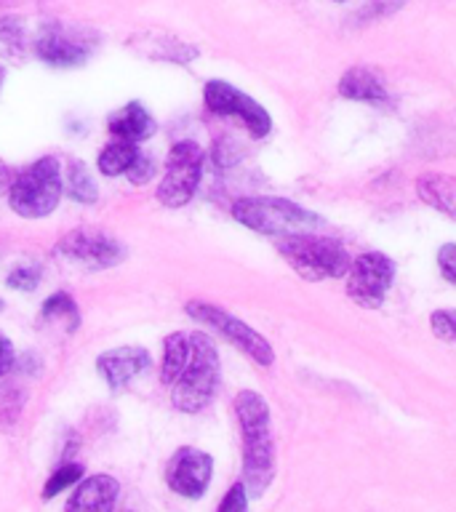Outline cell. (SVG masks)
Returning <instances> with one entry per match:
<instances>
[{"mask_svg":"<svg viewBox=\"0 0 456 512\" xmlns=\"http://www.w3.org/2000/svg\"><path fill=\"white\" fill-rule=\"evenodd\" d=\"M235 416L243 438V478L246 488L264 494L275 478V440L270 430V406L259 392L243 390L235 398Z\"/></svg>","mask_w":456,"mask_h":512,"instance_id":"cell-1","label":"cell"},{"mask_svg":"<svg viewBox=\"0 0 456 512\" xmlns=\"http://www.w3.org/2000/svg\"><path fill=\"white\" fill-rule=\"evenodd\" d=\"M219 387V352L206 334H190V358L171 384V400L184 414H198Z\"/></svg>","mask_w":456,"mask_h":512,"instance_id":"cell-2","label":"cell"},{"mask_svg":"<svg viewBox=\"0 0 456 512\" xmlns=\"http://www.w3.org/2000/svg\"><path fill=\"white\" fill-rule=\"evenodd\" d=\"M280 256L286 259L294 272H299L304 280H334L344 278L350 267V254L336 238L328 235H315V232H299L278 240Z\"/></svg>","mask_w":456,"mask_h":512,"instance_id":"cell-3","label":"cell"},{"mask_svg":"<svg viewBox=\"0 0 456 512\" xmlns=\"http://www.w3.org/2000/svg\"><path fill=\"white\" fill-rule=\"evenodd\" d=\"M232 216L248 230L262 232L270 238H288V235L315 232L323 227V219L318 214L286 198H243L232 206Z\"/></svg>","mask_w":456,"mask_h":512,"instance_id":"cell-4","label":"cell"},{"mask_svg":"<svg viewBox=\"0 0 456 512\" xmlns=\"http://www.w3.org/2000/svg\"><path fill=\"white\" fill-rule=\"evenodd\" d=\"M62 200V174L59 160L40 158L27 171L14 176L8 187V203L24 219H43L59 206Z\"/></svg>","mask_w":456,"mask_h":512,"instance_id":"cell-5","label":"cell"},{"mask_svg":"<svg viewBox=\"0 0 456 512\" xmlns=\"http://www.w3.org/2000/svg\"><path fill=\"white\" fill-rule=\"evenodd\" d=\"M203 176V150L195 142H179L166 158V176L158 187V200L168 208L187 206L198 192Z\"/></svg>","mask_w":456,"mask_h":512,"instance_id":"cell-6","label":"cell"},{"mask_svg":"<svg viewBox=\"0 0 456 512\" xmlns=\"http://www.w3.org/2000/svg\"><path fill=\"white\" fill-rule=\"evenodd\" d=\"M187 315H192L195 320H203L208 326H214L219 334L227 336V342H232L238 350H243L251 360H256L259 366H272L275 363V352H272L270 342L264 339L259 331L243 323L240 318L230 315L222 307H214V304L200 302V299H192L187 304Z\"/></svg>","mask_w":456,"mask_h":512,"instance_id":"cell-7","label":"cell"},{"mask_svg":"<svg viewBox=\"0 0 456 512\" xmlns=\"http://www.w3.org/2000/svg\"><path fill=\"white\" fill-rule=\"evenodd\" d=\"M344 275H347V296L352 302L363 310H376L382 307L384 296L395 280V262L390 256L371 251V254H360Z\"/></svg>","mask_w":456,"mask_h":512,"instance_id":"cell-8","label":"cell"},{"mask_svg":"<svg viewBox=\"0 0 456 512\" xmlns=\"http://www.w3.org/2000/svg\"><path fill=\"white\" fill-rule=\"evenodd\" d=\"M206 107L216 115H227V118L243 120V126L248 128V134L262 139L272 131L270 112L264 110L262 104L254 102L251 96L238 91L224 80H208L206 83Z\"/></svg>","mask_w":456,"mask_h":512,"instance_id":"cell-9","label":"cell"},{"mask_svg":"<svg viewBox=\"0 0 456 512\" xmlns=\"http://www.w3.org/2000/svg\"><path fill=\"white\" fill-rule=\"evenodd\" d=\"M56 251L67 262L80 264L86 270H104V267L123 262V256H126V248L120 246L118 240L96 230H75L64 235Z\"/></svg>","mask_w":456,"mask_h":512,"instance_id":"cell-10","label":"cell"},{"mask_svg":"<svg viewBox=\"0 0 456 512\" xmlns=\"http://www.w3.org/2000/svg\"><path fill=\"white\" fill-rule=\"evenodd\" d=\"M214 475V459L200 448H179L166 467V483L184 499H200Z\"/></svg>","mask_w":456,"mask_h":512,"instance_id":"cell-11","label":"cell"},{"mask_svg":"<svg viewBox=\"0 0 456 512\" xmlns=\"http://www.w3.org/2000/svg\"><path fill=\"white\" fill-rule=\"evenodd\" d=\"M150 363V352L144 350V347H115V350H107L99 355L96 368H99V374L107 379L110 390H120V387H126L134 376L144 374V371L150 368Z\"/></svg>","mask_w":456,"mask_h":512,"instance_id":"cell-12","label":"cell"},{"mask_svg":"<svg viewBox=\"0 0 456 512\" xmlns=\"http://www.w3.org/2000/svg\"><path fill=\"white\" fill-rule=\"evenodd\" d=\"M35 54L54 67H80L88 59V46L67 35L62 27H46L35 40Z\"/></svg>","mask_w":456,"mask_h":512,"instance_id":"cell-13","label":"cell"},{"mask_svg":"<svg viewBox=\"0 0 456 512\" xmlns=\"http://www.w3.org/2000/svg\"><path fill=\"white\" fill-rule=\"evenodd\" d=\"M120 483L110 475H94L75 488L67 507L70 510H112L118 502Z\"/></svg>","mask_w":456,"mask_h":512,"instance_id":"cell-14","label":"cell"},{"mask_svg":"<svg viewBox=\"0 0 456 512\" xmlns=\"http://www.w3.org/2000/svg\"><path fill=\"white\" fill-rule=\"evenodd\" d=\"M107 126H110V134L126 139V142H144L155 134V120L139 102L126 104L123 110L115 112Z\"/></svg>","mask_w":456,"mask_h":512,"instance_id":"cell-15","label":"cell"},{"mask_svg":"<svg viewBox=\"0 0 456 512\" xmlns=\"http://www.w3.org/2000/svg\"><path fill=\"white\" fill-rule=\"evenodd\" d=\"M339 94L344 99H355V102H384L387 91H384L382 78L368 67H352L339 80Z\"/></svg>","mask_w":456,"mask_h":512,"instance_id":"cell-16","label":"cell"},{"mask_svg":"<svg viewBox=\"0 0 456 512\" xmlns=\"http://www.w3.org/2000/svg\"><path fill=\"white\" fill-rule=\"evenodd\" d=\"M454 192L456 182L451 176L427 174L419 179V195H422L424 203H430L432 208H438L446 216H454Z\"/></svg>","mask_w":456,"mask_h":512,"instance_id":"cell-17","label":"cell"},{"mask_svg":"<svg viewBox=\"0 0 456 512\" xmlns=\"http://www.w3.org/2000/svg\"><path fill=\"white\" fill-rule=\"evenodd\" d=\"M187 358H190V334L166 336V342H163V371H160V379H163L166 387H171L179 379Z\"/></svg>","mask_w":456,"mask_h":512,"instance_id":"cell-18","label":"cell"},{"mask_svg":"<svg viewBox=\"0 0 456 512\" xmlns=\"http://www.w3.org/2000/svg\"><path fill=\"white\" fill-rule=\"evenodd\" d=\"M136 142H126V139H120L115 144H107L99 155V171L104 176H120L126 174V168L131 166V160L136 158Z\"/></svg>","mask_w":456,"mask_h":512,"instance_id":"cell-19","label":"cell"},{"mask_svg":"<svg viewBox=\"0 0 456 512\" xmlns=\"http://www.w3.org/2000/svg\"><path fill=\"white\" fill-rule=\"evenodd\" d=\"M43 320H54V323H64V331H78L80 312L78 304L72 302V296L54 294L43 304Z\"/></svg>","mask_w":456,"mask_h":512,"instance_id":"cell-20","label":"cell"},{"mask_svg":"<svg viewBox=\"0 0 456 512\" xmlns=\"http://www.w3.org/2000/svg\"><path fill=\"white\" fill-rule=\"evenodd\" d=\"M67 184H70V195L78 203H94L96 200V182L91 171L86 168V163L72 160L70 171H67Z\"/></svg>","mask_w":456,"mask_h":512,"instance_id":"cell-21","label":"cell"},{"mask_svg":"<svg viewBox=\"0 0 456 512\" xmlns=\"http://www.w3.org/2000/svg\"><path fill=\"white\" fill-rule=\"evenodd\" d=\"M80 478H83V467H80V464H62V467L48 478L46 486H43V499H51V496L62 494L64 488L75 486Z\"/></svg>","mask_w":456,"mask_h":512,"instance_id":"cell-22","label":"cell"},{"mask_svg":"<svg viewBox=\"0 0 456 512\" xmlns=\"http://www.w3.org/2000/svg\"><path fill=\"white\" fill-rule=\"evenodd\" d=\"M24 32L16 22H6L0 27V54L6 59H22L24 56Z\"/></svg>","mask_w":456,"mask_h":512,"instance_id":"cell-23","label":"cell"},{"mask_svg":"<svg viewBox=\"0 0 456 512\" xmlns=\"http://www.w3.org/2000/svg\"><path fill=\"white\" fill-rule=\"evenodd\" d=\"M155 174V163H152L150 155H144L142 150L136 152V158L131 160V166L126 168V176L131 184H147Z\"/></svg>","mask_w":456,"mask_h":512,"instance_id":"cell-24","label":"cell"},{"mask_svg":"<svg viewBox=\"0 0 456 512\" xmlns=\"http://www.w3.org/2000/svg\"><path fill=\"white\" fill-rule=\"evenodd\" d=\"M8 288H16V291H35L40 283V270L38 267H16L11 275H8Z\"/></svg>","mask_w":456,"mask_h":512,"instance_id":"cell-25","label":"cell"},{"mask_svg":"<svg viewBox=\"0 0 456 512\" xmlns=\"http://www.w3.org/2000/svg\"><path fill=\"white\" fill-rule=\"evenodd\" d=\"M430 326L435 331V336H440L443 342H454L456 339V328H454V315L446 310L435 312L430 318Z\"/></svg>","mask_w":456,"mask_h":512,"instance_id":"cell-26","label":"cell"},{"mask_svg":"<svg viewBox=\"0 0 456 512\" xmlns=\"http://www.w3.org/2000/svg\"><path fill=\"white\" fill-rule=\"evenodd\" d=\"M403 6V0H371L363 11H360V19H366V22H374L379 16H387L392 11H398Z\"/></svg>","mask_w":456,"mask_h":512,"instance_id":"cell-27","label":"cell"},{"mask_svg":"<svg viewBox=\"0 0 456 512\" xmlns=\"http://www.w3.org/2000/svg\"><path fill=\"white\" fill-rule=\"evenodd\" d=\"M248 507L246 499V483H235L230 488V494L224 496L222 504H219V510L222 512H243Z\"/></svg>","mask_w":456,"mask_h":512,"instance_id":"cell-28","label":"cell"},{"mask_svg":"<svg viewBox=\"0 0 456 512\" xmlns=\"http://www.w3.org/2000/svg\"><path fill=\"white\" fill-rule=\"evenodd\" d=\"M454 254H456V246H454V243H446V246L440 248V254H438L440 270H443V278H446L448 283H454V280H456V272H454Z\"/></svg>","mask_w":456,"mask_h":512,"instance_id":"cell-29","label":"cell"},{"mask_svg":"<svg viewBox=\"0 0 456 512\" xmlns=\"http://www.w3.org/2000/svg\"><path fill=\"white\" fill-rule=\"evenodd\" d=\"M14 344L8 342L6 336L0 334V376H6L11 368H14Z\"/></svg>","mask_w":456,"mask_h":512,"instance_id":"cell-30","label":"cell"},{"mask_svg":"<svg viewBox=\"0 0 456 512\" xmlns=\"http://www.w3.org/2000/svg\"><path fill=\"white\" fill-rule=\"evenodd\" d=\"M11 182H14V174H11V168H6L3 163H0V195H3V192H8Z\"/></svg>","mask_w":456,"mask_h":512,"instance_id":"cell-31","label":"cell"},{"mask_svg":"<svg viewBox=\"0 0 456 512\" xmlns=\"http://www.w3.org/2000/svg\"><path fill=\"white\" fill-rule=\"evenodd\" d=\"M3 75H6V70H3V67H0V83H3Z\"/></svg>","mask_w":456,"mask_h":512,"instance_id":"cell-32","label":"cell"},{"mask_svg":"<svg viewBox=\"0 0 456 512\" xmlns=\"http://www.w3.org/2000/svg\"><path fill=\"white\" fill-rule=\"evenodd\" d=\"M336 3H344V0H336Z\"/></svg>","mask_w":456,"mask_h":512,"instance_id":"cell-33","label":"cell"}]
</instances>
